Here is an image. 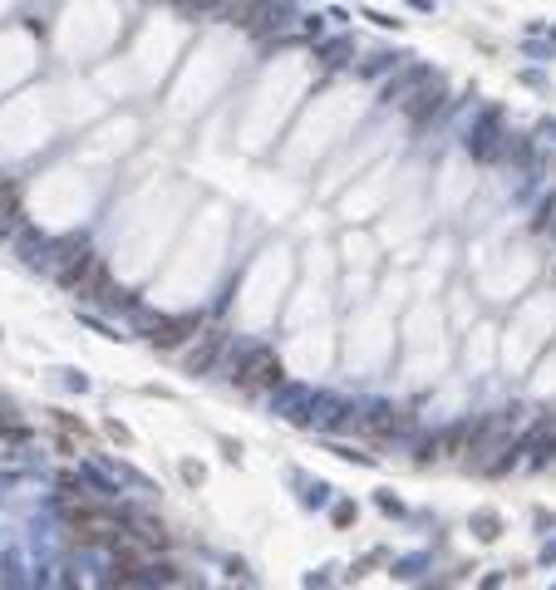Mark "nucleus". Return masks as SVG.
I'll return each mask as SVG.
<instances>
[{
	"label": "nucleus",
	"instance_id": "obj_1",
	"mask_svg": "<svg viewBox=\"0 0 556 590\" xmlns=\"http://www.w3.org/2000/svg\"><path fill=\"white\" fill-rule=\"evenodd\" d=\"M65 516H69V532H75L79 546H119L123 536V522L113 516L109 507H94V502H65Z\"/></svg>",
	"mask_w": 556,
	"mask_h": 590
},
{
	"label": "nucleus",
	"instance_id": "obj_2",
	"mask_svg": "<svg viewBox=\"0 0 556 590\" xmlns=\"http://www.w3.org/2000/svg\"><path fill=\"white\" fill-rule=\"evenodd\" d=\"M59 286L69 295H79V300H99V295L109 291V266H103V256H94V251H79V256H69V266L59 271Z\"/></svg>",
	"mask_w": 556,
	"mask_h": 590
},
{
	"label": "nucleus",
	"instance_id": "obj_3",
	"mask_svg": "<svg viewBox=\"0 0 556 590\" xmlns=\"http://www.w3.org/2000/svg\"><path fill=\"white\" fill-rule=\"evenodd\" d=\"M237 384H241V389H276V384H281V360H276V350H251L247 360H241Z\"/></svg>",
	"mask_w": 556,
	"mask_h": 590
},
{
	"label": "nucleus",
	"instance_id": "obj_4",
	"mask_svg": "<svg viewBox=\"0 0 556 590\" xmlns=\"http://www.w3.org/2000/svg\"><path fill=\"white\" fill-rule=\"evenodd\" d=\"M193 330H197V320H153L148 325V340L163 344V350H173V344L183 340V335H193Z\"/></svg>",
	"mask_w": 556,
	"mask_h": 590
},
{
	"label": "nucleus",
	"instance_id": "obj_5",
	"mask_svg": "<svg viewBox=\"0 0 556 590\" xmlns=\"http://www.w3.org/2000/svg\"><path fill=\"white\" fill-rule=\"evenodd\" d=\"M498 113H488V119H482V129L473 133V143H468V148H473V157H498Z\"/></svg>",
	"mask_w": 556,
	"mask_h": 590
},
{
	"label": "nucleus",
	"instance_id": "obj_6",
	"mask_svg": "<svg viewBox=\"0 0 556 590\" xmlns=\"http://www.w3.org/2000/svg\"><path fill=\"white\" fill-rule=\"evenodd\" d=\"M364 428L370 434H399V428H408V414H394V408H374V418H364Z\"/></svg>",
	"mask_w": 556,
	"mask_h": 590
},
{
	"label": "nucleus",
	"instance_id": "obj_7",
	"mask_svg": "<svg viewBox=\"0 0 556 590\" xmlns=\"http://www.w3.org/2000/svg\"><path fill=\"white\" fill-rule=\"evenodd\" d=\"M217 350H222V335H207V340H202V350L193 354V369H207V364H212V354H217Z\"/></svg>",
	"mask_w": 556,
	"mask_h": 590
},
{
	"label": "nucleus",
	"instance_id": "obj_8",
	"mask_svg": "<svg viewBox=\"0 0 556 590\" xmlns=\"http://www.w3.org/2000/svg\"><path fill=\"white\" fill-rule=\"evenodd\" d=\"M418 99H424V103H408V113H414V119H424L428 109H438V89H424Z\"/></svg>",
	"mask_w": 556,
	"mask_h": 590
},
{
	"label": "nucleus",
	"instance_id": "obj_9",
	"mask_svg": "<svg viewBox=\"0 0 556 590\" xmlns=\"http://www.w3.org/2000/svg\"><path fill=\"white\" fill-rule=\"evenodd\" d=\"M537 231H556V197L547 207H542V221H537Z\"/></svg>",
	"mask_w": 556,
	"mask_h": 590
}]
</instances>
